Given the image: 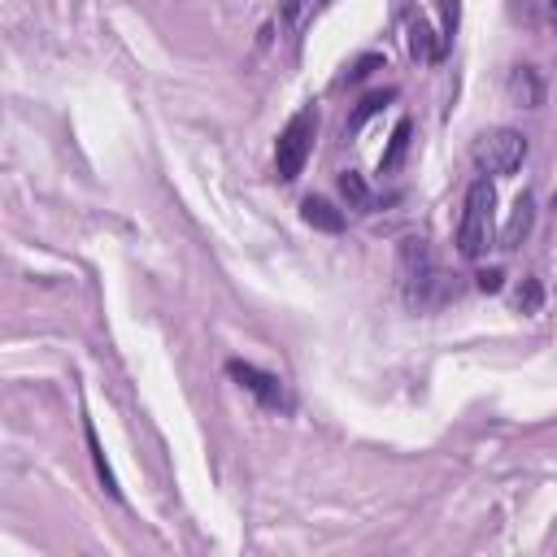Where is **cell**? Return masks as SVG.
<instances>
[{"label":"cell","mask_w":557,"mask_h":557,"mask_svg":"<svg viewBox=\"0 0 557 557\" xmlns=\"http://www.w3.org/2000/svg\"><path fill=\"white\" fill-rule=\"evenodd\" d=\"M396 287H400L409 309H435L448 300L453 287H448V278H444V270L431 257L422 235H405L396 244Z\"/></svg>","instance_id":"6da1fadb"},{"label":"cell","mask_w":557,"mask_h":557,"mask_svg":"<svg viewBox=\"0 0 557 557\" xmlns=\"http://www.w3.org/2000/svg\"><path fill=\"white\" fill-rule=\"evenodd\" d=\"M492 209H496V191L487 178H474L466 187V205H461V222H457V252L461 257H483L492 244Z\"/></svg>","instance_id":"7a4b0ae2"},{"label":"cell","mask_w":557,"mask_h":557,"mask_svg":"<svg viewBox=\"0 0 557 557\" xmlns=\"http://www.w3.org/2000/svg\"><path fill=\"white\" fill-rule=\"evenodd\" d=\"M313 135H318V113H313V109L292 113L287 126L278 131V139H274V174H278L283 183H292V178L305 170V161H309V152H313Z\"/></svg>","instance_id":"3957f363"},{"label":"cell","mask_w":557,"mask_h":557,"mask_svg":"<svg viewBox=\"0 0 557 557\" xmlns=\"http://www.w3.org/2000/svg\"><path fill=\"white\" fill-rule=\"evenodd\" d=\"M474 165L483 174H513L527 157V135L522 131H509V126H496V131H483L470 148Z\"/></svg>","instance_id":"277c9868"},{"label":"cell","mask_w":557,"mask_h":557,"mask_svg":"<svg viewBox=\"0 0 557 557\" xmlns=\"http://www.w3.org/2000/svg\"><path fill=\"white\" fill-rule=\"evenodd\" d=\"M226 374H231L244 392H252L265 409H278V413L292 409V392H287V383H283L278 374H265V370H257V366H248V361H226Z\"/></svg>","instance_id":"5b68a950"},{"label":"cell","mask_w":557,"mask_h":557,"mask_svg":"<svg viewBox=\"0 0 557 557\" xmlns=\"http://www.w3.org/2000/svg\"><path fill=\"white\" fill-rule=\"evenodd\" d=\"M505 96L518 104V109H540L544 104V78L535 65H513L509 78H505Z\"/></svg>","instance_id":"8992f818"},{"label":"cell","mask_w":557,"mask_h":557,"mask_svg":"<svg viewBox=\"0 0 557 557\" xmlns=\"http://www.w3.org/2000/svg\"><path fill=\"white\" fill-rule=\"evenodd\" d=\"M300 218H305L313 231H326V235L344 231V213H339L331 200H322V196H305V205H300Z\"/></svg>","instance_id":"52a82bcc"},{"label":"cell","mask_w":557,"mask_h":557,"mask_svg":"<svg viewBox=\"0 0 557 557\" xmlns=\"http://www.w3.org/2000/svg\"><path fill=\"white\" fill-rule=\"evenodd\" d=\"M339 191H344V200H348V209H374V191L366 187V178L357 174V170H344L339 174Z\"/></svg>","instance_id":"ba28073f"},{"label":"cell","mask_w":557,"mask_h":557,"mask_svg":"<svg viewBox=\"0 0 557 557\" xmlns=\"http://www.w3.org/2000/svg\"><path fill=\"white\" fill-rule=\"evenodd\" d=\"M527 231H531V196H518L513 218H509V226H505V235H500V248H518V244L527 239Z\"/></svg>","instance_id":"9c48e42d"},{"label":"cell","mask_w":557,"mask_h":557,"mask_svg":"<svg viewBox=\"0 0 557 557\" xmlns=\"http://www.w3.org/2000/svg\"><path fill=\"white\" fill-rule=\"evenodd\" d=\"M409 52H413L418 61H440V57H444V48L431 44V26H426L422 17L409 22Z\"/></svg>","instance_id":"30bf717a"},{"label":"cell","mask_w":557,"mask_h":557,"mask_svg":"<svg viewBox=\"0 0 557 557\" xmlns=\"http://www.w3.org/2000/svg\"><path fill=\"white\" fill-rule=\"evenodd\" d=\"M409 117H400L396 122V131H392V139H387V152H383V161H379V170H396L400 165V157H405V148H409Z\"/></svg>","instance_id":"8fae6325"},{"label":"cell","mask_w":557,"mask_h":557,"mask_svg":"<svg viewBox=\"0 0 557 557\" xmlns=\"http://www.w3.org/2000/svg\"><path fill=\"white\" fill-rule=\"evenodd\" d=\"M392 96H396V91H374V96H366V100H361V109H357V113L348 117V131H357V126H361V122H366L370 113H379V109H383V104H387Z\"/></svg>","instance_id":"7c38bea8"},{"label":"cell","mask_w":557,"mask_h":557,"mask_svg":"<svg viewBox=\"0 0 557 557\" xmlns=\"http://www.w3.org/2000/svg\"><path fill=\"white\" fill-rule=\"evenodd\" d=\"M518 309H522V313H535V309H540V283H535V278L522 283V292H518Z\"/></svg>","instance_id":"4fadbf2b"},{"label":"cell","mask_w":557,"mask_h":557,"mask_svg":"<svg viewBox=\"0 0 557 557\" xmlns=\"http://www.w3.org/2000/svg\"><path fill=\"white\" fill-rule=\"evenodd\" d=\"M479 292H500V270H479Z\"/></svg>","instance_id":"5bb4252c"},{"label":"cell","mask_w":557,"mask_h":557,"mask_svg":"<svg viewBox=\"0 0 557 557\" xmlns=\"http://www.w3.org/2000/svg\"><path fill=\"white\" fill-rule=\"evenodd\" d=\"M374 65H379V57H361V61H357V70H352V74H348V78H352V83H357V78H366V74H370V70H374Z\"/></svg>","instance_id":"9a60e30c"},{"label":"cell","mask_w":557,"mask_h":557,"mask_svg":"<svg viewBox=\"0 0 557 557\" xmlns=\"http://www.w3.org/2000/svg\"><path fill=\"white\" fill-rule=\"evenodd\" d=\"M548 22H553V30H557V0L548 4Z\"/></svg>","instance_id":"2e32d148"}]
</instances>
